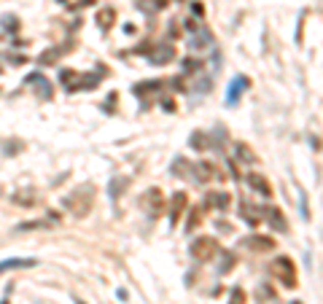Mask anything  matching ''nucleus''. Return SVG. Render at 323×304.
I'll use <instances>...</instances> for the list:
<instances>
[{
    "instance_id": "dca6fc26",
    "label": "nucleus",
    "mask_w": 323,
    "mask_h": 304,
    "mask_svg": "<svg viewBox=\"0 0 323 304\" xmlns=\"http://www.w3.org/2000/svg\"><path fill=\"white\" fill-rule=\"evenodd\" d=\"M207 207H218V210H226L229 207V194H224V191H213L210 197H207Z\"/></svg>"
},
{
    "instance_id": "412c9836",
    "label": "nucleus",
    "mask_w": 323,
    "mask_h": 304,
    "mask_svg": "<svg viewBox=\"0 0 323 304\" xmlns=\"http://www.w3.org/2000/svg\"><path fill=\"white\" fill-rule=\"evenodd\" d=\"M127 186H129V178H113V180H111V188H108V191H111V199H119L121 191H124Z\"/></svg>"
},
{
    "instance_id": "f8f14e48",
    "label": "nucleus",
    "mask_w": 323,
    "mask_h": 304,
    "mask_svg": "<svg viewBox=\"0 0 323 304\" xmlns=\"http://www.w3.org/2000/svg\"><path fill=\"white\" fill-rule=\"evenodd\" d=\"M192 170H197L194 180H199V183H207V180L216 178V167L210 164V161H199V164H192Z\"/></svg>"
},
{
    "instance_id": "39448f33",
    "label": "nucleus",
    "mask_w": 323,
    "mask_h": 304,
    "mask_svg": "<svg viewBox=\"0 0 323 304\" xmlns=\"http://www.w3.org/2000/svg\"><path fill=\"white\" fill-rule=\"evenodd\" d=\"M162 207H165V197H162V188L151 186L148 191L140 194V210H143L148 218H159Z\"/></svg>"
},
{
    "instance_id": "cd10ccee",
    "label": "nucleus",
    "mask_w": 323,
    "mask_h": 304,
    "mask_svg": "<svg viewBox=\"0 0 323 304\" xmlns=\"http://www.w3.org/2000/svg\"><path fill=\"white\" fill-rule=\"evenodd\" d=\"M197 224H199V210H194V213H192V218H189V226H186V229L192 232V229H194Z\"/></svg>"
},
{
    "instance_id": "7ed1b4c3",
    "label": "nucleus",
    "mask_w": 323,
    "mask_h": 304,
    "mask_svg": "<svg viewBox=\"0 0 323 304\" xmlns=\"http://www.w3.org/2000/svg\"><path fill=\"white\" fill-rule=\"evenodd\" d=\"M216 253H218V242H216V237H207V234L197 237V240L189 245V256H192L194 261H199V264L213 261Z\"/></svg>"
},
{
    "instance_id": "1a4fd4ad",
    "label": "nucleus",
    "mask_w": 323,
    "mask_h": 304,
    "mask_svg": "<svg viewBox=\"0 0 323 304\" xmlns=\"http://www.w3.org/2000/svg\"><path fill=\"white\" fill-rule=\"evenodd\" d=\"M245 180H248V186L253 188L256 194H261V197H272V183L267 178H264L261 173H248L245 175Z\"/></svg>"
},
{
    "instance_id": "f3484780",
    "label": "nucleus",
    "mask_w": 323,
    "mask_h": 304,
    "mask_svg": "<svg viewBox=\"0 0 323 304\" xmlns=\"http://www.w3.org/2000/svg\"><path fill=\"white\" fill-rule=\"evenodd\" d=\"M70 46H60V49H49V51H43L41 57H38V65H51V62H57L60 57L68 51Z\"/></svg>"
},
{
    "instance_id": "f03ea898",
    "label": "nucleus",
    "mask_w": 323,
    "mask_h": 304,
    "mask_svg": "<svg viewBox=\"0 0 323 304\" xmlns=\"http://www.w3.org/2000/svg\"><path fill=\"white\" fill-rule=\"evenodd\" d=\"M270 274L280 283V286L297 288V267H293V261L288 259V256H278V259H272L270 261Z\"/></svg>"
},
{
    "instance_id": "5701e85b",
    "label": "nucleus",
    "mask_w": 323,
    "mask_h": 304,
    "mask_svg": "<svg viewBox=\"0 0 323 304\" xmlns=\"http://www.w3.org/2000/svg\"><path fill=\"white\" fill-rule=\"evenodd\" d=\"M27 81H30V84H38V92H41L43 100L51 97V89H46V87H49V81H46V78H41V75H30Z\"/></svg>"
},
{
    "instance_id": "4be33fe9",
    "label": "nucleus",
    "mask_w": 323,
    "mask_h": 304,
    "mask_svg": "<svg viewBox=\"0 0 323 304\" xmlns=\"http://www.w3.org/2000/svg\"><path fill=\"white\" fill-rule=\"evenodd\" d=\"M256 213H261V210H256V207H253V205H248V202H243V218H245V221H248L251 226H256V224H259V221H261V218H259V215H256Z\"/></svg>"
},
{
    "instance_id": "6e6552de",
    "label": "nucleus",
    "mask_w": 323,
    "mask_h": 304,
    "mask_svg": "<svg viewBox=\"0 0 323 304\" xmlns=\"http://www.w3.org/2000/svg\"><path fill=\"white\" fill-rule=\"evenodd\" d=\"M264 221L270 224V229H275V232H288V221H286V215H283V210L280 207H264Z\"/></svg>"
},
{
    "instance_id": "a211bd4d",
    "label": "nucleus",
    "mask_w": 323,
    "mask_h": 304,
    "mask_svg": "<svg viewBox=\"0 0 323 304\" xmlns=\"http://www.w3.org/2000/svg\"><path fill=\"white\" fill-rule=\"evenodd\" d=\"M11 199H14V205H22V207H33V205L38 202L35 191H16Z\"/></svg>"
},
{
    "instance_id": "20e7f679",
    "label": "nucleus",
    "mask_w": 323,
    "mask_h": 304,
    "mask_svg": "<svg viewBox=\"0 0 323 304\" xmlns=\"http://www.w3.org/2000/svg\"><path fill=\"white\" fill-rule=\"evenodd\" d=\"M102 73H105V70H102ZM102 73H70V70H65L62 81L68 84V92H73V89H94L100 84Z\"/></svg>"
},
{
    "instance_id": "f257e3e1",
    "label": "nucleus",
    "mask_w": 323,
    "mask_h": 304,
    "mask_svg": "<svg viewBox=\"0 0 323 304\" xmlns=\"http://www.w3.org/2000/svg\"><path fill=\"white\" fill-rule=\"evenodd\" d=\"M62 205L75 215V218H87L94 207V186L92 183H81L75 186L70 194L62 197Z\"/></svg>"
},
{
    "instance_id": "a878e982",
    "label": "nucleus",
    "mask_w": 323,
    "mask_h": 304,
    "mask_svg": "<svg viewBox=\"0 0 323 304\" xmlns=\"http://www.w3.org/2000/svg\"><path fill=\"white\" fill-rule=\"evenodd\" d=\"M229 304H245V293H243V288H234V291H232Z\"/></svg>"
},
{
    "instance_id": "393cba45",
    "label": "nucleus",
    "mask_w": 323,
    "mask_h": 304,
    "mask_svg": "<svg viewBox=\"0 0 323 304\" xmlns=\"http://www.w3.org/2000/svg\"><path fill=\"white\" fill-rule=\"evenodd\" d=\"M237 151H240L237 156H240L243 161H253V154H251V148L245 146V143H237Z\"/></svg>"
},
{
    "instance_id": "ddd939ff",
    "label": "nucleus",
    "mask_w": 323,
    "mask_h": 304,
    "mask_svg": "<svg viewBox=\"0 0 323 304\" xmlns=\"http://www.w3.org/2000/svg\"><path fill=\"white\" fill-rule=\"evenodd\" d=\"M132 92H135L140 100H148L151 94H159V92H162V81H146V84H138V87L132 89Z\"/></svg>"
},
{
    "instance_id": "aec40b11",
    "label": "nucleus",
    "mask_w": 323,
    "mask_h": 304,
    "mask_svg": "<svg viewBox=\"0 0 323 304\" xmlns=\"http://www.w3.org/2000/svg\"><path fill=\"white\" fill-rule=\"evenodd\" d=\"M189 170H192V161H186V159H175L173 161V175L175 178H192V175H189Z\"/></svg>"
},
{
    "instance_id": "2eb2a0df",
    "label": "nucleus",
    "mask_w": 323,
    "mask_h": 304,
    "mask_svg": "<svg viewBox=\"0 0 323 304\" xmlns=\"http://www.w3.org/2000/svg\"><path fill=\"white\" fill-rule=\"evenodd\" d=\"M24 267H35V259H6V261H0V272H6V269H24Z\"/></svg>"
},
{
    "instance_id": "4468645a",
    "label": "nucleus",
    "mask_w": 323,
    "mask_h": 304,
    "mask_svg": "<svg viewBox=\"0 0 323 304\" xmlns=\"http://www.w3.org/2000/svg\"><path fill=\"white\" fill-rule=\"evenodd\" d=\"M135 6H138L143 14H159L162 8L167 6V0H135Z\"/></svg>"
},
{
    "instance_id": "9b49d317",
    "label": "nucleus",
    "mask_w": 323,
    "mask_h": 304,
    "mask_svg": "<svg viewBox=\"0 0 323 304\" xmlns=\"http://www.w3.org/2000/svg\"><path fill=\"white\" fill-rule=\"evenodd\" d=\"M243 245L248 251H259V253H270L272 248H275V240L272 237H261V234H253V237H248V240H243Z\"/></svg>"
},
{
    "instance_id": "bb28decb",
    "label": "nucleus",
    "mask_w": 323,
    "mask_h": 304,
    "mask_svg": "<svg viewBox=\"0 0 323 304\" xmlns=\"http://www.w3.org/2000/svg\"><path fill=\"white\" fill-rule=\"evenodd\" d=\"M0 22H3V27H6V30H16V16H3V19H0Z\"/></svg>"
},
{
    "instance_id": "9d476101",
    "label": "nucleus",
    "mask_w": 323,
    "mask_h": 304,
    "mask_svg": "<svg viewBox=\"0 0 323 304\" xmlns=\"http://www.w3.org/2000/svg\"><path fill=\"white\" fill-rule=\"evenodd\" d=\"M186 205H189V197L183 191H175L173 194V205H170V226H175L180 221V215H183Z\"/></svg>"
},
{
    "instance_id": "423d86ee",
    "label": "nucleus",
    "mask_w": 323,
    "mask_h": 304,
    "mask_svg": "<svg viewBox=\"0 0 323 304\" xmlns=\"http://www.w3.org/2000/svg\"><path fill=\"white\" fill-rule=\"evenodd\" d=\"M248 87H251V78H248V75H234L232 84H229V89H226V105L234 108L237 102H240L243 94L248 92Z\"/></svg>"
},
{
    "instance_id": "6ab92c4d",
    "label": "nucleus",
    "mask_w": 323,
    "mask_h": 304,
    "mask_svg": "<svg viewBox=\"0 0 323 304\" xmlns=\"http://www.w3.org/2000/svg\"><path fill=\"white\" fill-rule=\"evenodd\" d=\"M97 22L102 30H111V24L116 22V11L113 8H102V11H97Z\"/></svg>"
},
{
    "instance_id": "b1692460",
    "label": "nucleus",
    "mask_w": 323,
    "mask_h": 304,
    "mask_svg": "<svg viewBox=\"0 0 323 304\" xmlns=\"http://www.w3.org/2000/svg\"><path fill=\"white\" fill-rule=\"evenodd\" d=\"M43 226H49V221H30V224H19L16 229H19V232H30V229H43Z\"/></svg>"
},
{
    "instance_id": "0eeeda50",
    "label": "nucleus",
    "mask_w": 323,
    "mask_h": 304,
    "mask_svg": "<svg viewBox=\"0 0 323 304\" xmlns=\"http://www.w3.org/2000/svg\"><path fill=\"white\" fill-rule=\"evenodd\" d=\"M143 54L148 57L151 65H165V62H170L175 57V46L173 43H156L154 51H143Z\"/></svg>"
}]
</instances>
